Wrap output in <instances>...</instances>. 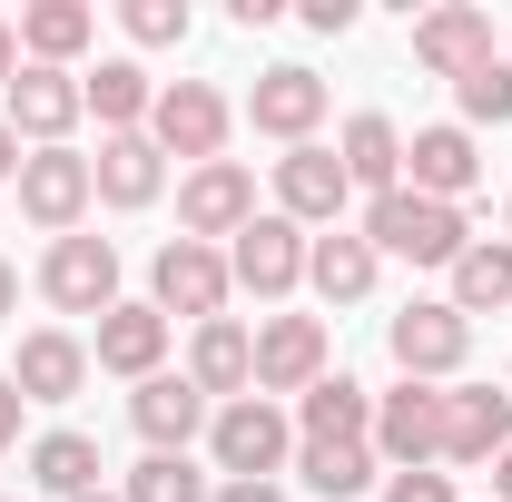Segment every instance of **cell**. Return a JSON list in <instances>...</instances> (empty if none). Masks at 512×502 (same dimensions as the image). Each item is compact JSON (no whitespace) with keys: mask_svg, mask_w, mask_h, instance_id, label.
Masks as SVG:
<instances>
[{"mask_svg":"<svg viewBox=\"0 0 512 502\" xmlns=\"http://www.w3.org/2000/svg\"><path fill=\"white\" fill-rule=\"evenodd\" d=\"M503 227H512V197H503Z\"/></svg>","mask_w":512,"mask_h":502,"instance_id":"ee69618b","label":"cell"},{"mask_svg":"<svg viewBox=\"0 0 512 502\" xmlns=\"http://www.w3.org/2000/svg\"><path fill=\"white\" fill-rule=\"evenodd\" d=\"M335 158H345V178H355L365 197H394V188H404V128L375 119V109H365V119H345Z\"/></svg>","mask_w":512,"mask_h":502,"instance_id":"484cf974","label":"cell"},{"mask_svg":"<svg viewBox=\"0 0 512 502\" xmlns=\"http://www.w3.org/2000/svg\"><path fill=\"white\" fill-rule=\"evenodd\" d=\"M355 237H365L375 256H414V266H453V256L473 247V227H463V207H444V197H414V188L375 197Z\"/></svg>","mask_w":512,"mask_h":502,"instance_id":"6da1fadb","label":"cell"},{"mask_svg":"<svg viewBox=\"0 0 512 502\" xmlns=\"http://www.w3.org/2000/svg\"><path fill=\"white\" fill-rule=\"evenodd\" d=\"M178 227H188L197 247H217V237H247L256 227V178L237 158H207L188 168V188H178Z\"/></svg>","mask_w":512,"mask_h":502,"instance_id":"ba28073f","label":"cell"},{"mask_svg":"<svg viewBox=\"0 0 512 502\" xmlns=\"http://www.w3.org/2000/svg\"><path fill=\"white\" fill-rule=\"evenodd\" d=\"M89 40H99V10H89V0H30V10H20V50H30V69H69Z\"/></svg>","mask_w":512,"mask_h":502,"instance_id":"cb8c5ba5","label":"cell"},{"mask_svg":"<svg viewBox=\"0 0 512 502\" xmlns=\"http://www.w3.org/2000/svg\"><path fill=\"white\" fill-rule=\"evenodd\" d=\"M10 384H20V404H69V394L89 384V345H79V335H60V325H40V335H20Z\"/></svg>","mask_w":512,"mask_h":502,"instance_id":"e0dca14e","label":"cell"},{"mask_svg":"<svg viewBox=\"0 0 512 502\" xmlns=\"http://www.w3.org/2000/svg\"><path fill=\"white\" fill-rule=\"evenodd\" d=\"M384 502H453V473H434V463H424V473H394Z\"/></svg>","mask_w":512,"mask_h":502,"instance_id":"836d02e7","label":"cell"},{"mask_svg":"<svg viewBox=\"0 0 512 502\" xmlns=\"http://www.w3.org/2000/svg\"><path fill=\"white\" fill-rule=\"evenodd\" d=\"M10 443H20V384L0 375V453H10Z\"/></svg>","mask_w":512,"mask_h":502,"instance_id":"8d00e7d4","label":"cell"},{"mask_svg":"<svg viewBox=\"0 0 512 502\" xmlns=\"http://www.w3.org/2000/svg\"><path fill=\"white\" fill-rule=\"evenodd\" d=\"M512 443V394L493 384H453L444 394V463H493Z\"/></svg>","mask_w":512,"mask_h":502,"instance_id":"d6986e66","label":"cell"},{"mask_svg":"<svg viewBox=\"0 0 512 502\" xmlns=\"http://www.w3.org/2000/svg\"><path fill=\"white\" fill-rule=\"evenodd\" d=\"M207 453H217V473H227V483H266V473L296 453V424H286L266 394H237V404H217V414H207Z\"/></svg>","mask_w":512,"mask_h":502,"instance_id":"7a4b0ae2","label":"cell"},{"mask_svg":"<svg viewBox=\"0 0 512 502\" xmlns=\"http://www.w3.org/2000/svg\"><path fill=\"white\" fill-rule=\"evenodd\" d=\"M404 188H414V197H444V207H463V197L483 188L473 128H414V138H404Z\"/></svg>","mask_w":512,"mask_h":502,"instance_id":"4fadbf2b","label":"cell"},{"mask_svg":"<svg viewBox=\"0 0 512 502\" xmlns=\"http://www.w3.org/2000/svg\"><path fill=\"white\" fill-rule=\"evenodd\" d=\"M0 502H10V493H0Z\"/></svg>","mask_w":512,"mask_h":502,"instance_id":"bcb514c9","label":"cell"},{"mask_svg":"<svg viewBox=\"0 0 512 502\" xmlns=\"http://www.w3.org/2000/svg\"><path fill=\"white\" fill-rule=\"evenodd\" d=\"M158 355H168V315H158V306H109V315H99V365H109V375L148 384Z\"/></svg>","mask_w":512,"mask_h":502,"instance_id":"d4e9b609","label":"cell"},{"mask_svg":"<svg viewBox=\"0 0 512 502\" xmlns=\"http://www.w3.org/2000/svg\"><path fill=\"white\" fill-rule=\"evenodd\" d=\"M325 384V315H266L256 325V394H306Z\"/></svg>","mask_w":512,"mask_h":502,"instance_id":"30bf717a","label":"cell"},{"mask_svg":"<svg viewBox=\"0 0 512 502\" xmlns=\"http://www.w3.org/2000/svg\"><path fill=\"white\" fill-rule=\"evenodd\" d=\"M128 424L148 434V453H188V443L207 434V394H197L188 375H148L128 394Z\"/></svg>","mask_w":512,"mask_h":502,"instance_id":"ac0fdd59","label":"cell"},{"mask_svg":"<svg viewBox=\"0 0 512 502\" xmlns=\"http://www.w3.org/2000/svg\"><path fill=\"white\" fill-rule=\"evenodd\" d=\"M119 20H128L138 50H178V40H188V0H128Z\"/></svg>","mask_w":512,"mask_h":502,"instance_id":"d6a6232c","label":"cell"},{"mask_svg":"<svg viewBox=\"0 0 512 502\" xmlns=\"http://www.w3.org/2000/svg\"><path fill=\"white\" fill-rule=\"evenodd\" d=\"M79 99L109 119V138H128V128H148V109H158V89H148V69L138 60H99L89 79H79Z\"/></svg>","mask_w":512,"mask_h":502,"instance_id":"4316f807","label":"cell"},{"mask_svg":"<svg viewBox=\"0 0 512 502\" xmlns=\"http://www.w3.org/2000/svg\"><path fill=\"white\" fill-rule=\"evenodd\" d=\"M453 315H493V306H512V247L503 237H473V247L453 256V296H444Z\"/></svg>","mask_w":512,"mask_h":502,"instance_id":"83f0119b","label":"cell"},{"mask_svg":"<svg viewBox=\"0 0 512 502\" xmlns=\"http://www.w3.org/2000/svg\"><path fill=\"white\" fill-rule=\"evenodd\" d=\"M207 493H217V483L197 473L188 453H148V463L128 473V493H119V502H207Z\"/></svg>","mask_w":512,"mask_h":502,"instance_id":"4dcf8cb0","label":"cell"},{"mask_svg":"<svg viewBox=\"0 0 512 502\" xmlns=\"http://www.w3.org/2000/svg\"><path fill=\"white\" fill-rule=\"evenodd\" d=\"M375 463H394V473H424V463H444V394L434 384H394V394H375Z\"/></svg>","mask_w":512,"mask_h":502,"instance_id":"277c9868","label":"cell"},{"mask_svg":"<svg viewBox=\"0 0 512 502\" xmlns=\"http://www.w3.org/2000/svg\"><path fill=\"white\" fill-rule=\"evenodd\" d=\"M40 296H50L60 315H109L119 306V247H109V237H50Z\"/></svg>","mask_w":512,"mask_h":502,"instance_id":"5b68a950","label":"cell"},{"mask_svg":"<svg viewBox=\"0 0 512 502\" xmlns=\"http://www.w3.org/2000/svg\"><path fill=\"white\" fill-rule=\"evenodd\" d=\"M503 394H512V365H503Z\"/></svg>","mask_w":512,"mask_h":502,"instance_id":"f6af8a7d","label":"cell"},{"mask_svg":"<svg viewBox=\"0 0 512 502\" xmlns=\"http://www.w3.org/2000/svg\"><path fill=\"white\" fill-rule=\"evenodd\" d=\"M20 306V276H10V256H0V315Z\"/></svg>","mask_w":512,"mask_h":502,"instance_id":"b9f144b4","label":"cell"},{"mask_svg":"<svg viewBox=\"0 0 512 502\" xmlns=\"http://www.w3.org/2000/svg\"><path fill=\"white\" fill-rule=\"evenodd\" d=\"M296 424H306V443H375V394L355 375H325L296 394Z\"/></svg>","mask_w":512,"mask_h":502,"instance_id":"603a6c76","label":"cell"},{"mask_svg":"<svg viewBox=\"0 0 512 502\" xmlns=\"http://www.w3.org/2000/svg\"><path fill=\"white\" fill-rule=\"evenodd\" d=\"M79 79L69 69H20L10 79V138H30V148H69V128H79Z\"/></svg>","mask_w":512,"mask_h":502,"instance_id":"2e32d148","label":"cell"},{"mask_svg":"<svg viewBox=\"0 0 512 502\" xmlns=\"http://www.w3.org/2000/svg\"><path fill=\"white\" fill-rule=\"evenodd\" d=\"M493 502H512V443L493 453Z\"/></svg>","mask_w":512,"mask_h":502,"instance_id":"60d3db41","label":"cell"},{"mask_svg":"<svg viewBox=\"0 0 512 502\" xmlns=\"http://www.w3.org/2000/svg\"><path fill=\"white\" fill-rule=\"evenodd\" d=\"M227 276H237L247 296H296V286H306V227L266 207V217H256L247 237L227 247Z\"/></svg>","mask_w":512,"mask_h":502,"instance_id":"8fae6325","label":"cell"},{"mask_svg":"<svg viewBox=\"0 0 512 502\" xmlns=\"http://www.w3.org/2000/svg\"><path fill=\"white\" fill-rule=\"evenodd\" d=\"M375 266L384 256L355 237V227H325V237H306V286H316L325 306H365L375 296Z\"/></svg>","mask_w":512,"mask_h":502,"instance_id":"7402d4cb","label":"cell"},{"mask_svg":"<svg viewBox=\"0 0 512 502\" xmlns=\"http://www.w3.org/2000/svg\"><path fill=\"white\" fill-rule=\"evenodd\" d=\"M384 345H394V365L414 384H434V375H453V365L473 355V315H453L444 296H424V306H404L384 325Z\"/></svg>","mask_w":512,"mask_h":502,"instance_id":"9c48e42d","label":"cell"},{"mask_svg":"<svg viewBox=\"0 0 512 502\" xmlns=\"http://www.w3.org/2000/svg\"><path fill=\"white\" fill-rule=\"evenodd\" d=\"M89 188L109 197V207H148V197L168 188V158H158V138H148V128L99 138V158H89Z\"/></svg>","mask_w":512,"mask_h":502,"instance_id":"44dd1931","label":"cell"},{"mask_svg":"<svg viewBox=\"0 0 512 502\" xmlns=\"http://www.w3.org/2000/svg\"><path fill=\"white\" fill-rule=\"evenodd\" d=\"M414 60L434 69V79H473V69L493 60V20H483L473 0H444V10H424V20H414Z\"/></svg>","mask_w":512,"mask_h":502,"instance_id":"5bb4252c","label":"cell"},{"mask_svg":"<svg viewBox=\"0 0 512 502\" xmlns=\"http://www.w3.org/2000/svg\"><path fill=\"white\" fill-rule=\"evenodd\" d=\"M89 158L79 148H30L20 158V217L30 227H50V237H79V217H89Z\"/></svg>","mask_w":512,"mask_h":502,"instance_id":"52a82bcc","label":"cell"},{"mask_svg":"<svg viewBox=\"0 0 512 502\" xmlns=\"http://www.w3.org/2000/svg\"><path fill=\"white\" fill-rule=\"evenodd\" d=\"M227 296H237V276H227V256H217V247H197V237H168V247H158V266H148V306H158V315L217 325Z\"/></svg>","mask_w":512,"mask_h":502,"instance_id":"3957f363","label":"cell"},{"mask_svg":"<svg viewBox=\"0 0 512 502\" xmlns=\"http://www.w3.org/2000/svg\"><path fill=\"white\" fill-rule=\"evenodd\" d=\"M227 10H237V30H276L286 20V0H227Z\"/></svg>","mask_w":512,"mask_h":502,"instance_id":"d590c367","label":"cell"},{"mask_svg":"<svg viewBox=\"0 0 512 502\" xmlns=\"http://www.w3.org/2000/svg\"><path fill=\"white\" fill-rule=\"evenodd\" d=\"M0 188H20V138H10V119H0Z\"/></svg>","mask_w":512,"mask_h":502,"instance_id":"f35d334b","label":"cell"},{"mask_svg":"<svg viewBox=\"0 0 512 502\" xmlns=\"http://www.w3.org/2000/svg\"><path fill=\"white\" fill-rule=\"evenodd\" d=\"M207 502H286V493H276V483H217Z\"/></svg>","mask_w":512,"mask_h":502,"instance_id":"74e56055","label":"cell"},{"mask_svg":"<svg viewBox=\"0 0 512 502\" xmlns=\"http://www.w3.org/2000/svg\"><path fill=\"white\" fill-rule=\"evenodd\" d=\"M247 119H256V138H286V148H306V138H316V119H325V79L316 69H266V79H256L247 89Z\"/></svg>","mask_w":512,"mask_h":502,"instance_id":"9a60e30c","label":"cell"},{"mask_svg":"<svg viewBox=\"0 0 512 502\" xmlns=\"http://www.w3.org/2000/svg\"><path fill=\"white\" fill-rule=\"evenodd\" d=\"M79 502H119V493H79Z\"/></svg>","mask_w":512,"mask_h":502,"instance_id":"7bdbcfd3","label":"cell"},{"mask_svg":"<svg viewBox=\"0 0 512 502\" xmlns=\"http://www.w3.org/2000/svg\"><path fill=\"white\" fill-rule=\"evenodd\" d=\"M148 138H158V158L207 168V158L227 148V99H217L207 79H168V89H158V109H148Z\"/></svg>","mask_w":512,"mask_h":502,"instance_id":"8992f818","label":"cell"},{"mask_svg":"<svg viewBox=\"0 0 512 502\" xmlns=\"http://www.w3.org/2000/svg\"><path fill=\"white\" fill-rule=\"evenodd\" d=\"M188 384L207 394V404H237V394L256 384V335L237 325V315L197 325V345H188Z\"/></svg>","mask_w":512,"mask_h":502,"instance_id":"ffe728a7","label":"cell"},{"mask_svg":"<svg viewBox=\"0 0 512 502\" xmlns=\"http://www.w3.org/2000/svg\"><path fill=\"white\" fill-rule=\"evenodd\" d=\"M296 473H306V493L355 502L365 483H375V443H306V453H296Z\"/></svg>","mask_w":512,"mask_h":502,"instance_id":"f546056e","label":"cell"},{"mask_svg":"<svg viewBox=\"0 0 512 502\" xmlns=\"http://www.w3.org/2000/svg\"><path fill=\"white\" fill-rule=\"evenodd\" d=\"M306 30H325V40L355 30V0H306Z\"/></svg>","mask_w":512,"mask_h":502,"instance_id":"e575fe53","label":"cell"},{"mask_svg":"<svg viewBox=\"0 0 512 502\" xmlns=\"http://www.w3.org/2000/svg\"><path fill=\"white\" fill-rule=\"evenodd\" d=\"M99 473H109V463H99V443H89V434H40V443H30V483L60 493V502L99 493Z\"/></svg>","mask_w":512,"mask_h":502,"instance_id":"f1b7e54d","label":"cell"},{"mask_svg":"<svg viewBox=\"0 0 512 502\" xmlns=\"http://www.w3.org/2000/svg\"><path fill=\"white\" fill-rule=\"evenodd\" d=\"M10 79H20V30L0 20V89H10Z\"/></svg>","mask_w":512,"mask_h":502,"instance_id":"ab89813d","label":"cell"},{"mask_svg":"<svg viewBox=\"0 0 512 502\" xmlns=\"http://www.w3.org/2000/svg\"><path fill=\"white\" fill-rule=\"evenodd\" d=\"M453 99H463V119H473V128H503L512 119V60H483L473 79H453Z\"/></svg>","mask_w":512,"mask_h":502,"instance_id":"1f68e13d","label":"cell"},{"mask_svg":"<svg viewBox=\"0 0 512 502\" xmlns=\"http://www.w3.org/2000/svg\"><path fill=\"white\" fill-rule=\"evenodd\" d=\"M345 197H355V178H345V158L335 148H286L276 158V217H296V227H335L345 217Z\"/></svg>","mask_w":512,"mask_h":502,"instance_id":"7c38bea8","label":"cell"}]
</instances>
